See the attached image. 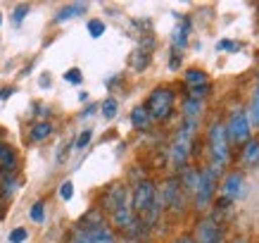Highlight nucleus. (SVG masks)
Segmentation results:
<instances>
[{
  "instance_id": "f704fd0d",
  "label": "nucleus",
  "mask_w": 259,
  "mask_h": 243,
  "mask_svg": "<svg viewBox=\"0 0 259 243\" xmlns=\"http://www.w3.org/2000/svg\"><path fill=\"white\" fill-rule=\"evenodd\" d=\"M181 57H183V55H181L179 50H171V57H169V70H171V72H179L181 70Z\"/></svg>"
},
{
  "instance_id": "ea45409f",
  "label": "nucleus",
  "mask_w": 259,
  "mask_h": 243,
  "mask_svg": "<svg viewBox=\"0 0 259 243\" xmlns=\"http://www.w3.org/2000/svg\"><path fill=\"white\" fill-rule=\"evenodd\" d=\"M36 110H38V112H36V115H38V117H46V115H50V110H48L46 105H38V108H36Z\"/></svg>"
},
{
  "instance_id": "c756f323",
  "label": "nucleus",
  "mask_w": 259,
  "mask_h": 243,
  "mask_svg": "<svg viewBox=\"0 0 259 243\" xmlns=\"http://www.w3.org/2000/svg\"><path fill=\"white\" fill-rule=\"evenodd\" d=\"M91 138H93V129H83V131L76 136V141H74V148L76 150H83L91 143Z\"/></svg>"
},
{
  "instance_id": "aec40b11",
  "label": "nucleus",
  "mask_w": 259,
  "mask_h": 243,
  "mask_svg": "<svg viewBox=\"0 0 259 243\" xmlns=\"http://www.w3.org/2000/svg\"><path fill=\"white\" fill-rule=\"evenodd\" d=\"M88 234H91V241L93 243H119L117 236H114V229H112L110 224L98 227V229H91Z\"/></svg>"
},
{
  "instance_id": "4be33fe9",
  "label": "nucleus",
  "mask_w": 259,
  "mask_h": 243,
  "mask_svg": "<svg viewBox=\"0 0 259 243\" xmlns=\"http://www.w3.org/2000/svg\"><path fill=\"white\" fill-rule=\"evenodd\" d=\"M183 119H200V115H202L204 110V102H197V100H190V98H183Z\"/></svg>"
},
{
  "instance_id": "79ce46f5",
  "label": "nucleus",
  "mask_w": 259,
  "mask_h": 243,
  "mask_svg": "<svg viewBox=\"0 0 259 243\" xmlns=\"http://www.w3.org/2000/svg\"><path fill=\"white\" fill-rule=\"evenodd\" d=\"M119 243H148V241H134V238H121Z\"/></svg>"
},
{
  "instance_id": "a19ab883",
  "label": "nucleus",
  "mask_w": 259,
  "mask_h": 243,
  "mask_svg": "<svg viewBox=\"0 0 259 243\" xmlns=\"http://www.w3.org/2000/svg\"><path fill=\"white\" fill-rule=\"evenodd\" d=\"M228 243H250V238L247 236H236V238H231Z\"/></svg>"
},
{
  "instance_id": "6ab92c4d",
  "label": "nucleus",
  "mask_w": 259,
  "mask_h": 243,
  "mask_svg": "<svg viewBox=\"0 0 259 243\" xmlns=\"http://www.w3.org/2000/svg\"><path fill=\"white\" fill-rule=\"evenodd\" d=\"M183 84L188 88H195V86H202V84H209V79H207V72L204 70L190 67V70L183 72Z\"/></svg>"
},
{
  "instance_id": "72a5a7b5",
  "label": "nucleus",
  "mask_w": 259,
  "mask_h": 243,
  "mask_svg": "<svg viewBox=\"0 0 259 243\" xmlns=\"http://www.w3.org/2000/svg\"><path fill=\"white\" fill-rule=\"evenodd\" d=\"M29 15V5H17L15 8V15H12V22L19 26V24L24 22V17Z\"/></svg>"
},
{
  "instance_id": "a878e982",
  "label": "nucleus",
  "mask_w": 259,
  "mask_h": 243,
  "mask_svg": "<svg viewBox=\"0 0 259 243\" xmlns=\"http://www.w3.org/2000/svg\"><path fill=\"white\" fill-rule=\"evenodd\" d=\"M100 110H102V117L105 119H114L117 117V112H119V102L117 98H105L100 105Z\"/></svg>"
},
{
  "instance_id": "2eb2a0df",
  "label": "nucleus",
  "mask_w": 259,
  "mask_h": 243,
  "mask_svg": "<svg viewBox=\"0 0 259 243\" xmlns=\"http://www.w3.org/2000/svg\"><path fill=\"white\" fill-rule=\"evenodd\" d=\"M121 234H124V238H134V241H143V238H145V236L150 234V227L141 220V217H136V215H134V220H131V224H128V227H126L124 231H121Z\"/></svg>"
},
{
  "instance_id": "f257e3e1",
  "label": "nucleus",
  "mask_w": 259,
  "mask_h": 243,
  "mask_svg": "<svg viewBox=\"0 0 259 243\" xmlns=\"http://www.w3.org/2000/svg\"><path fill=\"white\" fill-rule=\"evenodd\" d=\"M197 122L195 119H183L179 126V131L174 136L171 146H169V162L176 172H181L183 167H188L190 153L195 148V131H197Z\"/></svg>"
},
{
  "instance_id": "39448f33",
  "label": "nucleus",
  "mask_w": 259,
  "mask_h": 243,
  "mask_svg": "<svg viewBox=\"0 0 259 243\" xmlns=\"http://www.w3.org/2000/svg\"><path fill=\"white\" fill-rule=\"evenodd\" d=\"M224 129H226V138L228 143H231V148L233 146H240L243 148L245 143L252 138V126H250V119H247V112L245 110H233L231 115H228L226 124H224Z\"/></svg>"
},
{
  "instance_id": "2f4dec72",
  "label": "nucleus",
  "mask_w": 259,
  "mask_h": 243,
  "mask_svg": "<svg viewBox=\"0 0 259 243\" xmlns=\"http://www.w3.org/2000/svg\"><path fill=\"white\" fill-rule=\"evenodd\" d=\"M64 81H67V84H81V81H83V74H81V70L71 67V70L64 72Z\"/></svg>"
},
{
  "instance_id": "a18cd8bd",
  "label": "nucleus",
  "mask_w": 259,
  "mask_h": 243,
  "mask_svg": "<svg viewBox=\"0 0 259 243\" xmlns=\"http://www.w3.org/2000/svg\"><path fill=\"white\" fill-rule=\"evenodd\" d=\"M0 24H3V15H0Z\"/></svg>"
},
{
  "instance_id": "1a4fd4ad",
  "label": "nucleus",
  "mask_w": 259,
  "mask_h": 243,
  "mask_svg": "<svg viewBox=\"0 0 259 243\" xmlns=\"http://www.w3.org/2000/svg\"><path fill=\"white\" fill-rule=\"evenodd\" d=\"M193 238H195V243H226V238H224V227H221L219 222H214L209 215L197 220Z\"/></svg>"
},
{
  "instance_id": "6e6552de",
  "label": "nucleus",
  "mask_w": 259,
  "mask_h": 243,
  "mask_svg": "<svg viewBox=\"0 0 259 243\" xmlns=\"http://www.w3.org/2000/svg\"><path fill=\"white\" fill-rule=\"evenodd\" d=\"M217 193H219V198H226L231 203H236L238 198L245 196V174L240 169H233V172L224 174Z\"/></svg>"
},
{
  "instance_id": "58836bf2",
  "label": "nucleus",
  "mask_w": 259,
  "mask_h": 243,
  "mask_svg": "<svg viewBox=\"0 0 259 243\" xmlns=\"http://www.w3.org/2000/svg\"><path fill=\"white\" fill-rule=\"evenodd\" d=\"M95 110H98V105H88L86 110L81 112V117H91V115H93V112H95Z\"/></svg>"
},
{
  "instance_id": "f03ea898",
  "label": "nucleus",
  "mask_w": 259,
  "mask_h": 243,
  "mask_svg": "<svg viewBox=\"0 0 259 243\" xmlns=\"http://www.w3.org/2000/svg\"><path fill=\"white\" fill-rule=\"evenodd\" d=\"M221 167H214V165H207L200 169V181H197V188L193 193V207L197 212H204L209 210L217 198V188H219V177H221Z\"/></svg>"
},
{
  "instance_id": "9d476101",
  "label": "nucleus",
  "mask_w": 259,
  "mask_h": 243,
  "mask_svg": "<svg viewBox=\"0 0 259 243\" xmlns=\"http://www.w3.org/2000/svg\"><path fill=\"white\" fill-rule=\"evenodd\" d=\"M240 165L245 169H259V138H250L240 148Z\"/></svg>"
},
{
  "instance_id": "bb28decb",
  "label": "nucleus",
  "mask_w": 259,
  "mask_h": 243,
  "mask_svg": "<svg viewBox=\"0 0 259 243\" xmlns=\"http://www.w3.org/2000/svg\"><path fill=\"white\" fill-rule=\"evenodd\" d=\"M69 243H93L91 241V234H88L86 229H81L79 224L69 231Z\"/></svg>"
},
{
  "instance_id": "412c9836",
  "label": "nucleus",
  "mask_w": 259,
  "mask_h": 243,
  "mask_svg": "<svg viewBox=\"0 0 259 243\" xmlns=\"http://www.w3.org/2000/svg\"><path fill=\"white\" fill-rule=\"evenodd\" d=\"M131 220H134V212H131V205H126V207L117 210L114 215H110L112 227H117L119 231H124V229L128 227V224H131Z\"/></svg>"
},
{
  "instance_id": "5701e85b",
  "label": "nucleus",
  "mask_w": 259,
  "mask_h": 243,
  "mask_svg": "<svg viewBox=\"0 0 259 243\" xmlns=\"http://www.w3.org/2000/svg\"><path fill=\"white\" fill-rule=\"evenodd\" d=\"M150 60H152V55H150L148 50H143V48H138V50H134V55H131L128 64H131V67H134L136 72H143V70H148Z\"/></svg>"
},
{
  "instance_id": "7ed1b4c3",
  "label": "nucleus",
  "mask_w": 259,
  "mask_h": 243,
  "mask_svg": "<svg viewBox=\"0 0 259 243\" xmlns=\"http://www.w3.org/2000/svg\"><path fill=\"white\" fill-rule=\"evenodd\" d=\"M207 148H209V165L224 169L231 162V143H228L226 129L219 119H214L207 126Z\"/></svg>"
},
{
  "instance_id": "423d86ee",
  "label": "nucleus",
  "mask_w": 259,
  "mask_h": 243,
  "mask_svg": "<svg viewBox=\"0 0 259 243\" xmlns=\"http://www.w3.org/2000/svg\"><path fill=\"white\" fill-rule=\"evenodd\" d=\"M131 205V188L126 186L124 181H114L110 186L102 191L100 196V210L105 215H114L117 210Z\"/></svg>"
},
{
  "instance_id": "f8f14e48",
  "label": "nucleus",
  "mask_w": 259,
  "mask_h": 243,
  "mask_svg": "<svg viewBox=\"0 0 259 243\" xmlns=\"http://www.w3.org/2000/svg\"><path fill=\"white\" fill-rule=\"evenodd\" d=\"M81 229H86V231H91V229H98V227H105L107 224V215L100 210V207H91V210L81 217L79 222H76Z\"/></svg>"
},
{
  "instance_id": "20e7f679",
  "label": "nucleus",
  "mask_w": 259,
  "mask_h": 243,
  "mask_svg": "<svg viewBox=\"0 0 259 243\" xmlns=\"http://www.w3.org/2000/svg\"><path fill=\"white\" fill-rule=\"evenodd\" d=\"M174 105H176V93L169 86H157L152 88V93L148 95V102L143 105L148 110L152 122H166L174 115Z\"/></svg>"
},
{
  "instance_id": "c03bdc74",
  "label": "nucleus",
  "mask_w": 259,
  "mask_h": 243,
  "mask_svg": "<svg viewBox=\"0 0 259 243\" xmlns=\"http://www.w3.org/2000/svg\"><path fill=\"white\" fill-rule=\"evenodd\" d=\"M0 181H3V169H0Z\"/></svg>"
},
{
  "instance_id": "9b49d317",
  "label": "nucleus",
  "mask_w": 259,
  "mask_h": 243,
  "mask_svg": "<svg viewBox=\"0 0 259 243\" xmlns=\"http://www.w3.org/2000/svg\"><path fill=\"white\" fill-rule=\"evenodd\" d=\"M179 181H181V188H183V193L188 198H193V193H195L197 188V181H200V167H183L179 174Z\"/></svg>"
},
{
  "instance_id": "473e14b6",
  "label": "nucleus",
  "mask_w": 259,
  "mask_h": 243,
  "mask_svg": "<svg viewBox=\"0 0 259 243\" xmlns=\"http://www.w3.org/2000/svg\"><path fill=\"white\" fill-rule=\"evenodd\" d=\"M71 196H74V184L71 181H62L60 184V198L62 200H71Z\"/></svg>"
},
{
  "instance_id": "a211bd4d",
  "label": "nucleus",
  "mask_w": 259,
  "mask_h": 243,
  "mask_svg": "<svg viewBox=\"0 0 259 243\" xmlns=\"http://www.w3.org/2000/svg\"><path fill=\"white\" fill-rule=\"evenodd\" d=\"M150 124H152V119H150L148 110H145L143 105L134 108V112H131V126H134L136 131H148Z\"/></svg>"
},
{
  "instance_id": "e433bc0d",
  "label": "nucleus",
  "mask_w": 259,
  "mask_h": 243,
  "mask_svg": "<svg viewBox=\"0 0 259 243\" xmlns=\"http://www.w3.org/2000/svg\"><path fill=\"white\" fill-rule=\"evenodd\" d=\"M171 243H195V238H193V234H181V236H176Z\"/></svg>"
},
{
  "instance_id": "cd10ccee",
  "label": "nucleus",
  "mask_w": 259,
  "mask_h": 243,
  "mask_svg": "<svg viewBox=\"0 0 259 243\" xmlns=\"http://www.w3.org/2000/svg\"><path fill=\"white\" fill-rule=\"evenodd\" d=\"M29 217L40 224V222L46 220V203H43V200H36V203L31 205V210H29Z\"/></svg>"
},
{
  "instance_id": "4c0bfd02",
  "label": "nucleus",
  "mask_w": 259,
  "mask_h": 243,
  "mask_svg": "<svg viewBox=\"0 0 259 243\" xmlns=\"http://www.w3.org/2000/svg\"><path fill=\"white\" fill-rule=\"evenodd\" d=\"M15 93V88L12 86H8V88H0V100H8L10 95Z\"/></svg>"
},
{
  "instance_id": "0eeeda50",
  "label": "nucleus",
  "mask_w": 259,
  "mask_h": 243,
  "mask_svg": "<svg viewBox=\"0 0 259 243\" xmlns=\"http://www.w3.org/2000/svg\"><path fill=\"white\" fill-rule=\"evenodd\" d=\"M157 196V184L152 179H143L131 188V212L136 217H141L143 212L150 207V203Z\"/></svg>"
},
{
  "instance_id": "ddd939ff",
  "label": "nucleus",
  "mask_w": 259,
  "mask_h": 243,
  "mask_svg": "<svg viewBox=\"0 0 259 243\" xmlns=\"http://www.w3.org/2000/svg\"><path fill=\"white\" fill-rule=\"evenodd\" d=\"M188 33H190V19L188 17H183L179 22V26L174 29V33H171V46H174V50H183V48L188 46Z\"/></svg>"
},
{
  "instance_id": "393cba45",
  "label": "nucleus",
  "mask_w": 259,
  "mask_h": 243,
  "mask_svg": "<svg viewBox=\"0 0 259 243\" xmlns=\"http://www.w3.org/2000/svg\"><path fill=\"white\" fill-rule=\"evenodd\" d=\"M212 95V84H202V86H195V88H188L186 98L190 100H197V102H204L207 98Z\"/></svg>"
},
{
  "instance_id": "dca6fc26",
  "label": "nucleus",
  "mask_w": 259,
  "mask_h": 243,
  "mask_svg": "<svg viewBox=\"0 0 259 243\" xmlns=\"http://www.w3.org/2000/svg\"><path fill=\"white\" fill-rule=\"evenodd\" d=\"M0 169L3 174H15L17 172V153L10 146H0Z\"/></svg>"
},
{
  "instance_id": "c85d7f7f",
  "label": "nucleus",
  "mask_w": 259,
  "mask_h": 243,
  "mask_svg": "<svg viewBox=\"0 0 259 243\" xmlns=\"http://www.w3.org/2000/svg\"><path fill=\"white\" fill-rule=\"evenodd\" d=\"M88 33H91V39H100L105 33V22L102 19H91L88 22Z\"/></svg>"
},
{
  "instance_id": "b1692460",
  "label": "nucleus",
  "mask_w": 259,
  "mask_h": 243,
  "mask_svg": "<svg viewBox=\"0 0 259 243\" xmlns=\"http://www.w3.org/2000/svg\"><path fill=\"white\" fill-rule=\"evenodd\" d=\"M250 115H247V119H250V126H254V129H259V79H257V86H254V93H252V102H250Z\"/></svg>"
},
{
  "instance_id": "c9c22d12",
  "label": "nucleus",
  "mask_w": 259,
  "mask_h": 243,
  "mask_svg": "<svg viewBox=\"0 0 259 243\" xmlns=\"http://www.w3.org/2000/svg\"><path fill=\"white\" fill-rule=\"evenodd\" d=\"M217 50H231V53H236V50H240V43H231V41H219V43H217Z\"/></svg>"
},
{
  "instance_id": "f3484780",
  "label": "nucleus",
  "mask_w": 259,
  "mask_h": 243,
  "mask_svg": "<svg viewBox=\"0 0 259 243\" xmlns=\"http://www.w3.org/2000/svg\"><path fill=\"white\" fill-rule=\"evenodd\" d=\"M86 10H88L86 3H71V5L62 8V10H60V12L55 15V24H64V22H69V19H74V17L83 15Z\"/></svg>"
},
{
  "instance_id": "4468645a",
  "label": "nucleus",
  "mask_w": 259,
  "mask_h": 243,
  "mask_svg": "<svg viewBox=\"0 0 259 243\" xmlns=\"http://www.w3.org/2000/svg\"><path fill=\"white\" fill-rule=\"evenodd\" d=\"M53 136V124L48 119H38L36 124H31L29 129V141L31 143H40V141H48Z\"/></svg>"
},
{
  "instance_id": "37998d69",
  "label": "nucleus",
  "mask_w": 259,
  "mask_h": 243,
  "mask_svg": "<svg viewBox=\"0 0 259 243\" xmlns=\"http://www.w3.org/2000/svg\"><path fill=\"white\" fill-rule=\"evenodd\" d=\"M0 146H3V131H0Z\"/></svg>"
},
{
  "instance_id": "7c9ffc66",
  "label": "nucleus",
  "mask_w": 259,
  "mask_h": 243,
  "mask_svg": "<svg viewBox=\"0 0 259 243\" xmlns=\"http://www.w3.org/2000/svg\"><path fill=\"white\" fill-rule=\"evenodd\" d=\"M26 238H29V231H26L24 227H17V229L10 231V243H24Z\"/></svg>"
}]
</instances>
